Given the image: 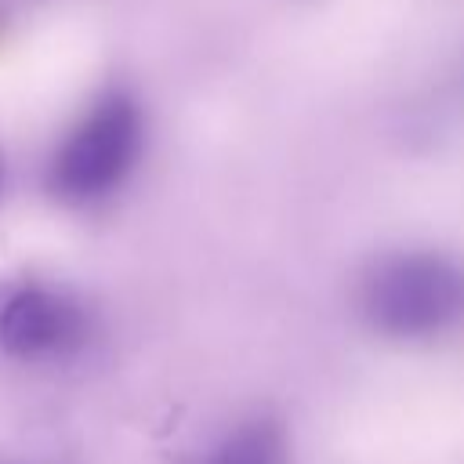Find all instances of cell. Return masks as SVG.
I'll return each instance as SVG.
<instances>
[{
  "label": "cell",
  "instance_id": "6da1fadb",
  "mask_svg": "<svg viewBox=\"0 0 464 464\" xmlns=\"http://www.w3.org/2000/svg\"><path fill=\"white\" fill-rule=\"evenodd\" d=\"M91 337L83 304L36 279L0 286V348L22 362H58L76 355Z\"/></svg>",
  "mask_w": 464,
  "mask_h": 464
},
{
  "label": "cell",
  "instance_id": "7a4b0ae2",
  "mask_svg": "<svg viewBox=\"0 0 464 464\" xmlns=\"http://www.w3.org/2000/svg\"><path fill=\"white\" fill-rule=\"evenodd\" d=\"M130 145H134V120L127 105L120 102L98 105L58 149L51 167L54 188L69 199H91L105 192L127 167Z\"/></svg>",
  "mask_w": 464,
  "mask_h": 464
},
{
  "label": "cell",
  "instance_id": "3957f363",
  "mask_svg": "<svg viewBox=\"0 0 464 464\" xmlns=\"http://www.w3.org/2000/svg\"><path fill=\"white\" fill-rule=\"evenodd\" d=\"M464 308V290L450 276H406L377 290L373 315L384 330L417 337L453 323Z\"/></svg>",
  "mask_w": 464,
  "mask_h": 464
},
{
  "label": "cell",
  "instance_id": "277c9868",
  "mask_svg": "<svg viewBox=\"0 0 464 464\" xmlns=\"http://www.w3.org/2000/svg\"><path fill=\"white\" fill-rule=\"evenodd\" d=\"M196 464H290V435L272 417H246L221 431Z\"/></svg>",
  "mask_w": 464,
  "mask_h": 464
},
{
  "label": "cell",
  "instance_id": "5b68a950",
  "mask_svg": "<svg viewBox=\"0 0 464 464\" xmlns=\"http://www.w3.org/2000/svg\"><path fill=\"white\" fill-rule=\"evenodd\" d=\"M0 181H4V149H0Z\"/></svg>",
  "mask_w": 464,
  "mask_h": 464
}]
</instances>
